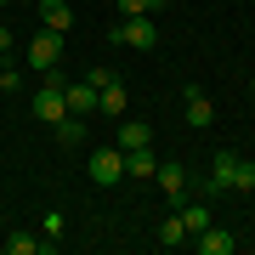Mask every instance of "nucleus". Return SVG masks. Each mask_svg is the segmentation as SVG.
Returning a JSON list of instances; mask_svg holds the SVG:
<instances>
[{
  "label": "nucleus",
  "mask_w": 255,
  "mask_h": 255,
  "mask_svg": "<svg viewBox=\"0 0 255 255\" xmlns=\"http://www.w3.org/2000/svg\"><path fill=\"white\" fill-rule=\"evenodd\" d=\"M63 85H68V80H63V74L51 68V74H46V85H40V91L28 97V114H34L40 125H57V119L68 114V102H63Z\"/></svg>",
  "instance_id": "f257e3e1"
},
{
  "label": "nucleus",
  "mask_w": 255,
  "mask_h": 255,
  "mask_svg": "<svg viewBox=\"0 0 255 255\" xmlns=\"http://www.w3.org/2000/svg\"><path fill=\"white\" fill-rule=\"evenodd\" d=\"M108 40H114V46H130V51H153V46H159V28H153V17L142 11V17H119V23L108 28Z\"/></svg>",
  "instance_id": "f03ea898"
},
{
  "label": "nucleus",
  "mask_w": 255,
  "mask_h": 255,
  "mask_svg": "<svg viewBox=\"0 0 255 255\" xmlns=\"http://www.w3.org/2000/svg\"><path fill=\"white\" fill-rule=\"evenodd\" d=\"M57 63H63V34H57V28H40V34L28 40V68L51 74Z\"/></svg>",
  "instance_id": "7ed1b4c3"
},
{
  "label": "nucleus",
  "mask_w": 255,
  "mask_h": 255,
  "mask_svg": "<svg viewBox=\"0 0 255 255\" xmlns=\"http://www.w3.org/2000/svg\"><path fill=\"white\" fill-rule=\"evenodd\" d=\"M91 182L97 187H119L125 182V147H97L91 153Z\"/></svg>",
  "instance_id": "20e7f679"
},
{
  "label": "nucleus",
  "mask_w": 255,
  "mask_h": 255,
  "mask_svg": "<svg viewBox=\"0 0 255 255\" xmlns=\"http://www.w3.org/2000/svg\"><path fill=\"white\" fill-rule=\"evenodd\" d=\"M233 170H238V153H233V147H216V159H210V182H204V199L233 193Z\"/></svg>",
  "instance_id": "39448f33"
},
{
  "label": "nucleus",
  "mask_w": 255,
  "mask_h": 255,
  "mask_svg": "<svg viewBox=\"0 0 255 255\" xmlns=\"http://www.w3.org/2000/svg\"><path fill=\"white\" fill-rule=\"evenodd\" d=\"M153 182H159V193L170 199V210H182L187 204V170L182 164H170V159H159V170H153Z\"/></svg>",
  "instance_id": "423d86ee"
},
{
  "label": "nucleus",
  "mask_w": 255,
  "mask_h": 255,
  "mask_svg": "<svg viewBox=\"0 0 255 255\" xmlns=\"http://www.w3.org/2000/svg\"><path fill=\"white\" fill-rule=\"evenodd\" d=\"M182 114H187L193 130H210V125H216V102H210L199 85H187V91H182Z\"/></svg>",
  "instance_id": "0eeeda50"
},
{
  "label": "nucleus",
  "mask_w": 255,
  "mask_h": 255,
  "mask_svg": "<svg viewBox=\"0 0 255 255\" xmlns=\"http://www.w3.org/2000/svg\"><path fill=\"white\" fill-rule=\"evenodd\" d=\"M63 102H68V114L91 119V114H97V85H91V80H68V85H63Z\"/></svg>",
  "instance_id": "6e6552de"
},
{
  "label": "nucleus",
  "mask_w": 255,
  "mask_h": 255,
  "mask_svg": "<svg viewBox=\"0 0 255 255\" xmlns=\"http://www.w3.org/2000/svg\"><path fill=\"white\" fill-rule=\"evenodd\" d=\"M187 244L199 250V255H233V250H238V238H233V233H221L216 221H210V227H204V233H193Z\"/></svg>",
  "instance_id": "1a4fd4ad"
},
{
  "label": "nucleus",
  "mask_w": 255,
  "mask_h": 255,
  "mask_svg": "<svg viewBox=\"0 0 255 255\" xmlns=\"http://www.w3.org/2000/svg\"><path fill=\"white\" fill-rule=\"evenodd\" d=\"M34 11H40V28H57V34H68V28H74L68 0H34Z\"/></svg>",
  "instance_id": "9d476101"
},
{
  "label": "nucleus",
  "mask_w": 255,
  "mask_h": 255,
  "mask_svg": "<svg viewBox=\"0 0 255 255\" xmlns=\"http://www.w3.org/2000/svg\"><path fill=\"white\" fill-rule=\"evenodd\" d=\"M130 108V91H125V85H102V91H97V114H108V119H119V114H125Z\"/></svg>",
  "instance_id": "9b49d317"
},
{
  "label": "nucleus",
  "mask_w": 255,
  "mask_h": 255,
  "mask_svg": "<svg viewBox=\"0 0 255 255\" xmlns=\"http://www.w3.org/2000/svg\"><path fill=\"white\" fill-rule=\"evenodd\" d=\"M187 238H193V233H187V221H182V210H170V216L159 221V244H164V250H182Z\"/></svg>",
  "instance_id": "f8f14e48"
},
{
  "label": "nucleus",
  "mask_w": 255,
  "mask_h": 255,
  "mask_svg": "<svg viewBox=\"0 0 255 255\" xmlns=\"http://www.w3.org/2000/svg\"><path fill=\"white\" fill-rule=\"evenodd\" d=\"M147 142H153L147 119H130V114H119V147H147Z\"/></svg>",
  "instance_id": "ddd939ff"
},
{
  "label": "nucleus",
  "mask_w": 255,
  "mask_h": 255,
  "mask_svg": "<svg viewBox=\"0 0 255 255\" xmlns=\"http://www.w3.org/2000/svg\"><path fill=\"white\" fill-rule=\"evenodd\" d=\"M153 170H159L153 147H125V176L130 182H142V176H153Z\"/></svg>",
  "instance_id": "4468645a"
},
{
  "label": "nucleus",
  "mask_w": 255,
  "mask_h": 255,
  "mask_svg": "<svg viewBox=\"0 0 255 255\" xmlns=\"http://www.w3.org/2000/svg\"><path fill=\"white\" fill-rule=\"evenodd\" d=\"M0 250H6V255H46V250H51V238H34V233H11V238H0Z\"/></svg>",
  "instance_id": "2eb2a0df"
},
{
  "label": "nucleus",
  "mask_w": 255,
  "mask_h": 255,
  "mask_svg": "<svg viewBox=\"0 0 255 255\" xmlns=\"http://www.w3.org/2000/svg\"><path fill=\"white\" fill-rule=\"evenodd\" d=\"M51 136L63 142V147H80V142H85V119H80V114H63V119L51 125Z\"/></svg>",
  "instance_id": "dca6fc26"
},
{
  "label": "nucleus",
  "mask_w": 255,
  "mask_h": 255,
  "mask_svg": "<svg viewBox=\"0 0 255 255\" xmlns=\"http://www.w3.org/2000/svg\"><path fill=\"white\" fill-rule=\"evenodd\" d=\"M182 221H187V233H204L210 227V199H187L182 204Z\"/></svg>",
  "instance_id": "f3484780"
},
{
  "label": "nucleus",
  "mask_w": 255,
  "mask_h": 255,
  "mask_svg": "<svg viewBox=\"0 0 255 255\" xmlns=\"http://www.w3.org/2000/svg\"><path fill=\"white\" fill-rule=\"evenodd\" d=\"M233 193H255V159H238V170H233Z\"/></svg>",
  "instance_id": "a211bd4d"
},
{
  "label": "nucleus",
  "mask_w": 255,
  "mask_h": 255,
  "mask_svg": "<svg viewBox=\"0 0 255 255\" xmlns=\"http://www.w3.org/2000/svg\"><path fill=\"white\" fill-rule=\"evenodd\" d=\"M0 91L17 97V91H23V68H0Z\"/></svg>",
  "instance_id": "6ab92c4d"
},
{
  "label": "nucleus",
  "mask_w": 255,
  "mask_h": 255,
  "mask_svg": "<svg viewBox=\"0 0 255 255\" xmlns=\"http://www.w3.org/2000/svg\"><path fill=\"white\" fill-rule=\"evenodd\" d=\"M85 80H91V85H97V91H102V85H114V80H119V74H114V68H108V63H97V68H91V74H85Z\"/></svg>",
  "instance_id": "aec40b11"
},
{
  "label": "nucleus",
  "mask_w": 255,
  "mask_h": 255,
  "mask_svg": "<svg viewBox=\"0 0 255 255\" xmlns=\"http://www.w3.org/2000/svg\"><path fill=\"white\" fill-rule=\"evenodd\" d=\"M114 6H119V17H142V11H147V0H114Z\"/></svg>",
  "instance_id": "412c9836"
},
{
  "label": "nucleus",
  "mask_w": 255,
  "mask_h": 255,
  "mask_svg": "<svg viewBox=\"0 0 255 255\" xmlns=\"http://www.w3.org/2000/svg\"><path fill=\"white\" fill-rule=\"evenodd\" d=\"M11 46H17V40H11V28H6V23H0V57H6Z\"/></svg>",
  "instance_id": "4be33fe9"
},
{
  "label": "nucleus",
  "mask_w": 255,
  "mask_h": 255,
  "mask_svg": "<svg viewBox=\"0 0 255 255\" xmlns=\"http://www.w3.org/2000/svg\"><path fill=\"white\" fill-rule=\"evenodd\" d=\"M147 11H164V0H147Z\"/></svg>",
  "instance_id": "5701e85b"
},
{
  "label": "nucleus",
  "mask_w": 255,
  "mask_h": 255,
  "mask_svg": "<svg viewBox=\"0 0 255 255\" xmlns=\"http://www.w3.org/2000/svg\"><path fill=\"white\" fill-rule=\"evenodd\" d=\"M11 6H34V0H11Z\"/></svg>",
  "instance_id": "b1692460"
},
{
  "label": "nucleus",
  "mask_w": 255,
  "mask_h": 255,
  "mask_svg": "<svg viewBox=\"0 0 255 255\" xmlns=\"http://www.w3.org/2000/svg\"><path fill=\"white\" fill-rule=\"evenodd\" d=\"M0 6H11V0H0Z\"/></svg>",
  "instance_id": "393cba45"
}]
</instances>
